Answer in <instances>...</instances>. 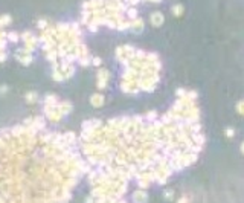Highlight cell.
Returning <instances> with one entry per match:
<instances>
[{
    "instance_id": "3",
    "label": "cell",
    "mask_w": 244,
    "mask_h": 203,
    "mask_svg": "<svg viewBox=\"0 0 244 203\" xmlns=\"http://www.w3.org/2000/svg\"><path fill=\"white\" fill-rule=\"evenodd\" d=\"M92 103H93L95 106H101V104H102V96L95 95V96H93V99H92Z\"/></svg>"
},
{
    "instance_id": "6",
    "label": "cell",
    "mask_w": 244,
    "mask_h": 203,
    "mask_svg": "<svg viewBox=\"0 0 244 203\" xmlns=\"http://www.w3.org/2000/svg\"><path fill=\"white\" fill-rule=\"evenodd\" d=\"M224 133H226V136H227V138H233V130H232V128H226V130H224Z\"/></svg>"
},
{
    "instance_id": "1",
    "label": "cell",
    "mask_w": 244,
    "mask_h": 203,
    "mask_svg": "<svg viewBox=\"0 0 244 203\" xmlns=\"http://www.w3.org/2000/svg\"><path fill=\"white\" fill-rule=\"evenodd\" d=\"M151 23H153L154 26H160V25L163 23V16H162L160 12L153 14V16H151Z\"/></svg>"
},
{
    "instance_id": "7",
    "label": "cell",
    "mask_w": 244,
    "mask_h": 203,
    "mask_svg": "<svg viewBox=\"0 0 244 203\" xmlns=\"http://www.w3.org/2000/svg\"><path fill=\"white\" fill-rule=\"evenodd\" d=\"M241 151H242V153H244V144H242V145H241Z\"/></svg>"
},
{
    "instance_id": "5",
    "label": "cell",
    "mask_w": 244,
    "mask_h": 203,
    "mask_svg": "<svg viewBox=\"0 0 244 203\" xmlns=\"http://www.w3.org/2000/svg\"><path fill=\"white\" fill-rule=\"evenodd\" d=\"M236 110H238V113L244 115V101H241V103H238V106H236Z\"/></svg>"
},
{
    "instance_id": "2",
    "label": "cell",
    "mask_w": 244,
    "mask_h": 203,
    "mask_svg": "<svg viewBox=\"0 0 244 203\" xmlns=\"http://www.w3.org/2000/svg\"><path fill=\"white\" fill-rule=\"evenodd\" d=\"M173 12H174V16H182L183 6H182V5H174V6H173Z\"/></svg>"
},
{
    "instance_id": "4",
    "label": "cell",
    "mask_w": 244,
    "mask_h": 203,
    "mask_svg": "<svg viewBox=\"0 0 244 203\" xmlns=\"http://www.w3.org/2000/svg\"><path fill=\"white\" fill-rule=\"evenodd\" d=\"M142 28H144V22H142V20H138V22L133 23V29H134V31H141Z\"/></svg>"
}]
</instances>
